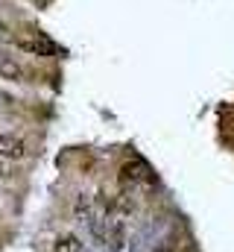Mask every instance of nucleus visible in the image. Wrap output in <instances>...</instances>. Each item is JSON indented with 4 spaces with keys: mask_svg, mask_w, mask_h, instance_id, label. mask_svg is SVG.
<instances>
[{
    "mask_svg": "<svg viewBox=\"0 0 234 252\" xmlns=\"http://www.w3.org/2000/svg\"><path fill=\"white\" fill-rule=\"evenodd\" d=\"M0 82L3 85H27L29 82V67L18 56L0 50Z\"/></svg>",
    "mask_w": 234,
    "mask_h": 252,
    "instance_id": "1",
    "label": "nucleus"
},
{
    "mask_svg": "<svg viewBox=\"0 0 234 252\" xmlns=\"http://www.w3.org/2000/svg\"><path fill=\"white\" fill-rule=\"evenodd\" d=\"M29 153H32V147H29V141L27 138H21V135H15V132H0V158L3 161H24V158H29Z\"/></svg>",
    "mask_w": 234,
    "mask_h": 252,
    "instance_id": "2",
    "label": "nucleus"
},
{
    "mask_svg": "<svg viewBox=\"0 0 234 252\" xmlns=\"http://www.w3.org/2000/svg\"><path fill=\"white\" fill-rule=\"evenodd\" d=\"M53 252H85V244H82V238H79V235L64 232V235H58V238H56Z\"/></svg>",
    "mask_w": 234,
    "mask_h": 252,
    "instance_id": "3",
    "label": "nucleus"
},
{
    "mask_svg": "<svg viewBox=\"0 0 234 252\" xmlns=\"http://www.w3.org/2000/svg\"><path fill=\"white\" fill-rule=\"evenodd\" d=\"M15 179H18V173H15V164L0 158V182H15Z\"/></svg>",
    "mask_w": 234,
    "mask_h": 252,
    "instance_id": "4",
    "label": "nucleus"
},
{
    "mask_svg": "<svg viewBox=\"0 0 234 252\" xmlns=\"http://www.w3.org/2000/svg\"><path fill=\"white\" fill-rule=\"evenodd\" d=\"M181 252H196V250H190V247H184V250H181Z\"/></svg>",
    "mask_w": 234,
    "mask_h": 252,
    "instance_id": "5",
    "label": "nucleus"
}]
</instances>
